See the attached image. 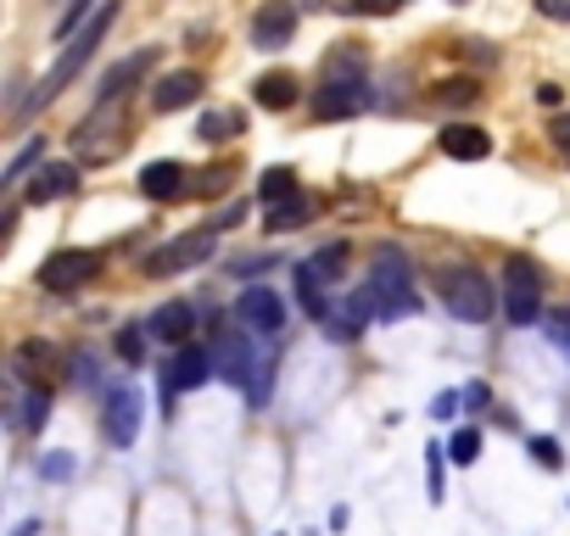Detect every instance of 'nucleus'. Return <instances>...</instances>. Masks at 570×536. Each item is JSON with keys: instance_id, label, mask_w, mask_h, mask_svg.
Segmentation results:
<instances>
[{"instance_id": "20", "label": "nucleus", "mask_w": 570, "mask_h": 536, "mask_svg": "<svg viewBox=\"0 0 570 536\" xmlns=\"http://www.w3.org/2000/svg\"><path fill=\"white\" fill-rule=\"evenodd\" d=\"M190 330H196V314H190L185 302H168V308H157V319H151V336L168 341V347H185Z\"/></svg>"}, {"instance_id": "6", "label": "nucleus", "mask_w": 570, "mask_h": 536, "mask_svg": "<svg viewBox=\"0 0 570 536\" xmlns=\"http://www.w3.org/2000/svg\"><path fill=\"white\" fill-rule=\"evenodd\" d=\"M124 129H129L124 107H118V101H101V107H96V112L79 123L73 146H79V157H85V162H107V157H118V146H124Z\"/></svg>"}, {"instance_id": "3", "label": "nucleus", "mask_w": 570, "mask_h": 536, "mask_svg": "<svg viewBox=\"0 0 570 536\" xmlns=\"http://www.w3.org/2000/svg\"><path fill=\"white\" fill-rule=\"evenodd\" d=\"M370 107V90H364V79H358V62L353 57H336L331 62V79L320 85V96H314V118L320 123H342V118H358Z\"/></svg>"}, {"instance_id": "11", "label": "nucleus", "mask_w": 570, "mask_h": 536, "mask_svg": "<svg viewBox=\"0 0 570 536\" xmlns=\"http://www.w3.org/2000/svg\"><path fill=\"white\" fill-rule=\"evenodd\" d=\"M73 185H79V168H73V162H40V168L29 173V185H23V201H29V207H46V201L73 196Z\"/></svg>"}, {"instance_id": "1", "label": "nucleus", "mask_w": 570, "mask_h": 536, "mask_svg": "<svg viewBox=\"0 0 570 536\" xmlns=\"http://www.w3.org/2000/svg\"><path fill=\"white\" fill-rule=\"evenodd\" d=\"M112 18H118V0H101V7H96V18H85V23L68 34V51L57 57V68H51V73L35 85V96H23L12 112H18V118H35L40 107H51V101H57V96H62V90H68V85L85 73V62H90V51L101 46V34L112 29Z\"/></svg>"}, {"instance_id": "10", "label": "nucleus", "mask_w": 570, "mask_h": 536, "mask_svg": "<svg viewBox=\"0 0 570 536\" xmlns=\"http://www.w3.org/2000/svg\"><path fill=\"white\" fill-rule=\"evenodd\" d=\"M101 425H107L112 447H135V436H140V397L129 386H112L107 403H101Z\"/></svg>"}, {"instance_id": "17", "label": "nucleus", "mask_w": 570, "mask_h": 536, "mask_svg": "<svg viewBox=\"0 0 570 536\" xmlns=\"http://www.w3.org/2000/svg\"><path fill=\"white\" fill-rule=\"evenodd\" d=\"M18 375L35 380V386H46V380L62 375V353H57L51 341H23V347H18Z\"/></svg>"}, {"instance_id": "27", "label": "nucleus", "mask_w": 570, "mask_h": 536, "mask_svg": "<svg viewBox=\"0 0 570 536\" xmlns=\"http://www.w3.org/2000/svg\"><path fill=\"white\" fill-rule=\"evenodd\" d=\"M35 157H40V140H29V146H23V151H18V157L7 162V173H0V185H23V173L35 168Z\"/></svg>"}, {"instance_id": "24", "label": "nucleus", "mask_w": 570, "mask_h": 536, "mask_svg": "<svg viewBox=\"0 0 570 536\" xmlns=\"http://www.w3.org/2000/svg\"><path fill=\"white\" fill-rule=\"evenodd\" d=\"M240 129H246V118H240V112H235V107H224V112H207V118H202V129H196V135H202V140H207V146H224V140H235V135H240Z\"/></svg>"}, {"instance_id": "2", "label": "nucleus", "mask_w": 570, "mask_h": 536, "mask_svg": "<svg viewBox=\"0 0 570 536\" xmlns=\"http://www.w3.org/2000/svg\"><path fill=\"white\" fill-rule=\"evenodd\" d=\"M436 297L464 325H487L492 319V286H487L481 268H470V262H448L442 268V275H436Z\"/></svg>"}, {"instance_id": "33", "label": "nucleus", "mask_w": 570, "mask_h": 536, "mask_svg": "<svg viewBox=\"0 0 570 536\" xmlns=\"http://www.w3.org/2000/svg\"><path fill=\"white\" fill-rule=\"evenodd\" d=\"M403 0H347V12H364V18H392Z\"/></svg>"}, {"instance_id": "19", "label": "nucleus", "mask_w": 570, "mask_h": 536, "mask_svg": "<svg viewBox=\"0 0 570 536\" xmlns=\"http://www.w3.org/2000/svg\"><path fill=\"white\" fill-rule=\"evenodd\" d=\"M207 375H213V358H207L202 347H179V358H174V369H168V391H196Z\"/></svg>"}, {"instance_id": "28", "label": "nucleus", "mask_w": 570, "mask_h": 536, "mask_svg": "<svg viewBox=\"0 0 570 536\" xmlns=\"http://www.w3.org/2000/svg\"><path fill=\"white\" fill-rule=\"evenodd\" d=\"M436 96H442V101H453V107H470L481 90H475V79H448V85H436Z\"/></svg>"}, {"instance_id": "37", "label": "nucleus", "mask_w": 570, "mask_h": 536, "mask_svg": "<svg viewBox=\"0 0 570 536\" xmlns=\"http://www.w3.org/2000/svg\"><path fill=\"white\" fill-rule=\"evenodd\" d=\"M40 469H46V475H57V480H62V475H73V458H46V464H40Z\"/></svg>"}, {"instance_id": "36", "label": "nucleus", "mask_w": 570, "mask_h": 536, "mask_svg": "<svg viewBox=\"0 0 570 536\" xmlns=\"http://www.w3.org/2000/svg\"><path fill=\"white\" fill-rule=\"evenodd\" d=\"M548 135H553V146H559V151H564V157H570V118H559V123H553V129H548Z\"/></svg>"}, {"instance_id": "25", "label": "nucleus", "mask_w": 570, "mask_h": 536, "mask_svg": "<svg viewBox=\"0 0 570 536\" xmlns=\"http://www.w3.org/2000/svg\"><path fill=\"white\" fill-rule=\"evenodd\" d=\"M257 190H263V207H268V201H285V196H297V173H292V168H268V173L257 179Z\"/></svg>"}, {"instance_id": "9", "label": "nucleus", "mask_w": 570, "mask_h": 536, "mask_svg": "<svg viewBox=\"0 0 570 536\" xmlns=\"http://www.w3.org/2000/svg\"><path fill=\"white\" fill-rule=\"evenodd\" d=\"M101 275V257L96 251H57L46 268H40V286L46 291H79Z\"/></svg>"}, {"instance_id": "12", "label": "nucleus", "mask_w": 570, "mask_h": 536, "mask_svg": "<svg viewBox=\"0 0 570 536\" xmlns=\"http://www.w3.org/2000/svg\"><path fill=\"white\" fill-rule=\"evenodd\" d=\"M140 190H146L151 201H179V196H196V173H190L185 162H146Z\"/></svg>"}, {"instance_id": "38", "label": "nucleus", "mask_w": 570, "mask_h": 536, "mask_svg": "<svg viewBox=\"0 0 570 536\" xmlns=\"http://www.w3.org/2000/svg\"><path fill=\"white\" fill-rule=\"evenodd\" d=\"M453 408H459V397H453V391H448V397H436V408H431V414H436V419H448V414H453Z\"/></svg>"}, {"instance_id": "15", "label": "nucleus", "mask_w": 570, "mask_h": 536, "mask_svg": "<svg viewBox=\"0 0 570 536\" xmlns=\"http://www.w3.org/2000/svg\"><path fill=\"white\" fill-rule=\"evenodd\" d=\"M436 146H442L453 162H481V157L492 151V135L475 129V123H448V129L436 135Z\"/></svg>"}, {"instance_id": "18", "label": "nucleus", "mask_w": 570, "mask_h": 536, "mask_svg": "<svg viewBox=\"0 0 570 536\" xmlns=\"http://www.w3.org/2000/svg\"><path fill=\"white\" fill-rule=\"evenodd\" d=\"M218 369H224V380H229V386H252L257 353H252L235 330H224V336H218Z\"/></svg>"}, {"instance_id": "35", "label": "nucleus", "mask_w": 570, "mask_h": 536, "mask_svg": "<svg viewBox=\"0 0 570 536\" xmlns=\"http://www.w3.org/2000/svg\"><path fill=\"white\" fill-rule=\"evenodd\" d=\"M537 12L553 18V23H570V0H537Z\"/></svg>"}, {"instance_id": "13", "label": "nucleus", "mask_w": 570, "mask_h": 536, "mask_svg": "<svg viewBox=\"0 0 570 536\" xmlns=\"http://www.w3.org/2000/svg\"><path fill=\"white\" fill-rule=\"evenodd\" d=\"M235 314H240V325L257 330V336H274V330L285 325V302H279L268 286H252V291L235 302Z\"/></svg>"}, {"instance_id": "39", "label": "nucleus", "mask_w": 570, "mask_h": 536, "mask_svg": "<svg viewBox=\"0 0 570 536\" xmlns=\"http://www.w3.org/2000/svg\"><path fill=\"white\" fill-rule=\"evenodd\" d=\"M314 7H320V0H314Z\"/></svg>"}, {"instance_id": "26", "label": "nucleus", "mask_w": 570, "mask_h": 536, "mask_svg": "<svg viewBox=\"0 0 570 536\" xmlns=\"http://www.w3.org/2000/svg\"><path fill=\"white\" fill-rule=\"evenodd\" d=\"M46 419H51V391L35 386V391L23 397V408H18V425H23V430H40Z\"/></svg>"}, {"instance_id": "16", "label": "nucleus", "mask_w": 570, "mask_h": 536, "mask_svg": "<svg viewBox=\"0 0 570 536\" xmlns=\"http://www.w3.org/2000/svg\"><path fill=\"white\" fill-rule=\"evenodd\" d=\"M190 101H202V73H190V68L157 79V90H151V107H157V112H179V107H190Z\"/></svg>"}, {"instance_id": "22", "label": "nucleus", "mask_w": 570, "mask_h": 536, "mask_svg": "<svg viewBox=\"0 0 570 536\" xmlns=\"http://www.w3.org/2000/svg\"><path fill=\"white\" fill-rule=\"evenodd\" d=\"M151 62H157V51H151V46H146L140 57H129V62H118V68H112V73L101 79V101H118V96H124V85H135V79H140V73L151 68Z\"/></svg>"}, {"instance_id": "14", "label": "nucleus", "mask_w": 570, "mask_h": 536, "mask_svg": "<svg viewBox=\"0 0 570 536\" xmlns=\"http://www.w3.org/2000/svg\"><path fill=\"white\" fill-rule=\"evenodd\" d=\"M292 34H297V12L285 7V0H268V7L252 18V40L263 46V51H279V46H292Z\"/></svg>"}, {"instance_id": "31", "label": "nucleus", "mask_w": 570, "mask_h": 536, "mask_svg": "<svg viewBox=\"0 0 570 536\" xmlns=\"http://www.w3.org/2000/svg\"><path fill=\"white\" fill-rule=\"evenodd\" d=\"M118 358L124 364H140L146 358V336L140 330H118Z\"/></svg>"}, {"instance_id": "4", "label": "nucleus", "mask_w": 570, "mask_h": 536, "mask_svg": "<svg viewBox=\"0 0 570 536\" xmlns=\"http://www.w3.org/2000/svg\"><path fill=\"white\" fill-rule=\"evenodd\" d=\"M342 262H347V246L331 240L325 251H314V257L297 268V297H303V308H308L314 319H331V314H336V308L325 302V286L342 280Z\"/></svg>"}, {"instance_id": "23", "label": "nucleus", "mask_w": 570, "mask_h": 536, "mask_svg": "<svg viewBox=\"0 0 570 536\" xmlns=\"http://www.w3.org/2000/svg\"><path fill=\"white\" fill-rule=\"evenodd\" d=\"M308 224V196L297 190V196H285V201H268V229H303Z\"/></svg>"}, {"instance_id": "29", "label": "nucleus", "mask_w": 570, "mask_h": 536, "mask_svg": "<svg viewBox=\"0 0 570 536\" xmlns=\"http://www.w3.org/2000/svg\"><path fill=\"white\" fill-rule=\"evenodd\" d=\"M448 453H453V464H475V453H481V430H459Z\"/></svg>"}, {"instance_id": "8", "label": "nucleus", "mask_w": 570, "mask_h": 536, "mask_svg": "<svg viewBox=\"0 0 570 536\" xmlns=\"http://www.w3.org/2000/svg\"><path fill=\"white\" fill-rule=\"evenodd\" d=\"M503 314H509V325H537L542 319V286H537V268L525 257H514L503 268Z\"/></svg>"}, {"instance_id": "5", "label": "nucleus", "mask_w": 570, "mask_h": 536, "mask_svg": "<svg viewBox=\"0 0 570 536\" xmlns=\"http://www.w3.org/2000/svg\"><path fill=\"white\" fill-rule=\"evenodd\" d=\"M370 291H375V302H381L386 319H409V314H420V297H414V286H409V262H403L397 251H381V257H375Z\"/></svg>"}, {"instance_id": "30", "label": "nucleus", "mask_w": 570, "mask_h": 536, "mask_svg": "<svg viewBox=\"0 0 570 536\" xmlns=\"http://www.w3.org/2000/svg\"><path fill=\"white\" fill-rule=\"evenodd\" d=\"M85 18H90V0H68V7H62V18H57V34L68 40V34L85 23Z\"/></svg>"}, {"instance_id": "32", "label": "nucleus", "mask_w": 570, "mask_h": 536, "mask_svg": "<svg viewBox=\"0 0 570 536\" xmlns=\"http://www.w3.org/2000/svg\"><path fill=\"white\" fill-rule=\"evenodd\" d=\"M224 190H229V173H224V168L196 173V196H224Z\"/></svg>"}, {"instance_id": "21", "label": "nucleus", "mask_w": 570, "mask_h": 536, "mask_svg": "<svg viewBox=\"0 0 570 536\" xmlns=\"http://www.w3.org/2000/svg\"><path fill=\"white\" fill-rule=\"evenodd\" d=\"M252 96H257V107L285 112V107H297V79H292V73H263V79L252 85Z\"/></svg>"}, {"instance_id": "7", "label": "nucleus", "mask_w": 570, "mask_h": 536, "mask_svg": "<svg viewBox=\"0 0 570 536\" xmlns=\"http://www.w3.org/2000/svg\"><path fill=\"white\" fill-rule=\"evenodd\" d=\"M213 251H218V229L207 224V229H190V235L168 240L163 251H151V262H146V275L168 280V275H179V268H196V262H207Z\"/></svg>"}, {"instance_id": "34", "label": "nucleus", "mask_w": 570, "mask_h": 536, "mask_svg": "<svg viewBox=\"0 0 570 536\" xmlns=\"http://www.w3.org/2000/svg\"><path fill=\"white\" fill-rule=\"evenodd\" d=\"M531 458H542L548 469H559V464H564V453H559V441H553V436H537V441H531Z\"/></svg>"}]
</instances>
